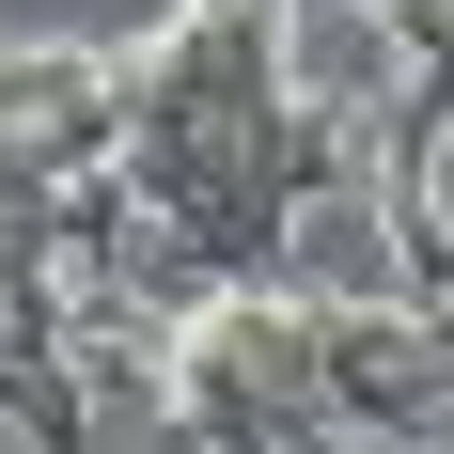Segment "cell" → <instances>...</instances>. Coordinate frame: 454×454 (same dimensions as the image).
Instances as JSON below:
<instances>
[{
	"instance_id": "1",
	"label": "cell",
	"mask_w": 454,
	"mask_h": 454,
	"mask_svg": "<svg viewBox=\"0 0 454 454\" xmlns=\"http://www.w3.org/2000/svg\"><path fill=\"white\" fill-rule=\"evenodd\" d=\"M282 79L314 94L329 126H376V110H392V94L423 79V47L392 32L376 0H282Z\"/></svg>"
},
{
	"instance_id": "2",
	"label": "cell",
	"mask_w": 454,
	"mask_h": 454,
	"mask_svg": "<svg viewBox=\"0 0 454 454\" xmlns=\"http://www.w3.org/2000/svg\"><path fill=\"white\" fill-rule=\"evenodd\" d=\"M392 267H408V251H392V204H376V188L298 204V282H314V298H392Z\"/></svg>"
}]
</instances>
